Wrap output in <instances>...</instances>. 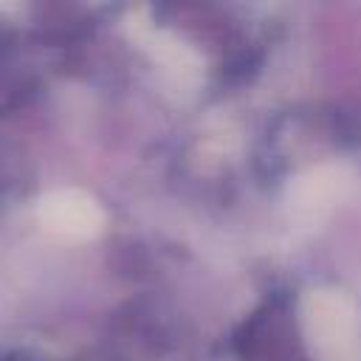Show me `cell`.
<instances>
[{"label": "cell", "mask_w": 361, "mask_h": 361, "mask_svg": "<svg viewBox=\"0 0 361 361\" xmlns=\"http://www.w3.org/2000/svg\"><path fill=\"white\" fill-rule=\"evenodd\" d=\"M305 330L322 361H358L361 327L355 307L338 290H313L305 299Z\"/></svg>", "instance_id": "cell-1"}, {"label": "cell", "mask_w": 361, "mask_h": 361, "mask_svg": "<svg viewBox=\"0 0 361 361\" xmlns=\"http://www.w3.org/2000/svg\"><path fill=\"white\" fill-rule=\"evenodd\" d=\"M341 189H344V175L336 166H316L293 178L285 192V209L290 223H296L299 228L319 226L338 200Z\"/></svg>", "instance_id": "cell-2"}, {"label": "cell", "mask_w": 361, "mask_h": 361, "mask_svg": "<svg viewBox=\"0 0 361 361\" xmlns=\"http://www.w3.org/2000/svg\"><path fill=\"white\" fill-rule=\"evenodd\" d=\"M39 223L71 240H87L96 237L104 226V212L102 206L82 189H56L39 200Z\"/></svg>", "instance_id": "cell-3"}]
</instances>
